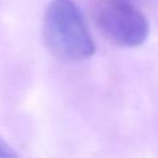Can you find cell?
<instances>
[{
    "label": "cell",
    "instance_id": "obj_1",
    "mask_svg": "<svg viewBox=\"0 0 158 158\" xmlns=\"http://www.w3.org/2000/svg\"><path fill=\"white\" fill-rule=\"evenodd\" d=\"M43 38L53 56L81 60L95 53L84 16L74 0H52L43 19Z\"/></svg>",
    "mask_w": 158,
    "mask_h": 158
},
{
    "label": "cell",
    "instance_id": "obj_4",
    "mask_svg": "<svg viewBox=\"0 0 158 158\" xmlns=\"http://www.w3.org/2000/svg\"><path fill=\"white\" fill-rule=\"evenodd\" d=\"M120 1H126V2H131V4H135L136 1H139V0H120Z\"/></svg>",
    "mask_w": 158,
    "mask_h": 158
},
{
    "label": "cell",
    "instance_id": "obj_2",
    "mask_svg": "<svg viewBox=\"0 0 158 158\" xmlns=\"http://www.w3.org/2000/svg\"><path fill=\"white\" fill-rule=\"evenodd\" d=\"M95 22L100 32L112 43L133 48L149 35V22L131 2L106 0L95 11Z\"/></svg>",
    "mask_w": 158,
    "mask_h": 158
},
{
    "label": "cell",
    "instance_id": "obj_3",
    "mask_svg": "<svg viewBox=\"0 0 158 158\" xmlns=\"http://www.w3.org/2000/svg\"><path fill=\"white\" fill-rule=\"evenodd\" d=\"M0 158H19V153L0 136Z\"/></svg>",
    "mask_w": 158,
    "mask_h": 158
}]
</instances>
